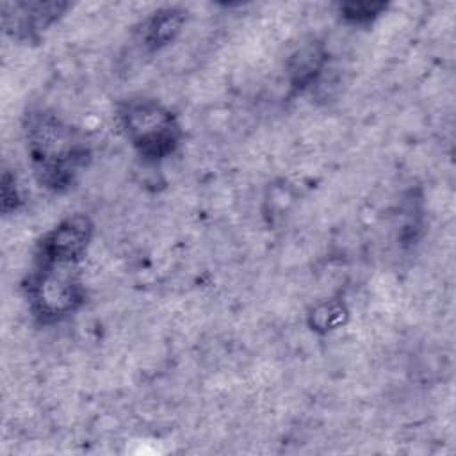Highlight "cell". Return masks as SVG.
Returning <instances> with one entry per match:
<instances>
[{
  "label": "cell",
  "instance_id": "ba28073f",
  "mask_svg": "<svg viewBox=\"0 0 456 456\" xmlns=\"http://www.w3.org/2000/svg\"><path fill=\"white\" fill-rule=\"evenodd\" d=\"M349 306L342 296H333L315 303L306 314V324L319 335L340 330L349 321Z\"/></svg>",
  "mask_w": 456,
  "mask_h": 456
},
{
  "label": "cell",
  "instance_id": "30bf717a",
  "mask_svg": "<svg viewBox=\"0 0 456 456\" xmlns=\"http://www.w3.org/2000/svg\"><path fill=\"white\" fill-rule=\"evenodd\" d=\"M23 203L21 189L16 182V176L11 175L9 171H4L2 176V210L4 214L16 212Z\"/></svg>",
  "mask_w": 456,
  "mask_h": 456
},
{
  "label": "cell",
  "instance_id": "3957f363",
  "mask_svg": "<svg viewBox=\"0 0 456 456\" xmlns=\"http://www.w3.org/2000/svg\"><path fill=\"white\" fill-rule=\"evenodd\" d=\"M21 289L32 317L41 324H55L71 317L84 306L87 297L75 264L34 262Z\"/></svg>",
  "mask_w": 456,
  "mask_h": 456
},
{
  "label": "cell",
  "instance_id": "5b68a950",
  "mask_svg": "<svg viewBox=\"0 0 456 456\" xmlns=\"http://www.w3.org/2000/svg\"><path fill=\"white\" fill-rule=\"evenodd\" d=\"M68 7V2H4V32L21 43H37Z\"/></svg>",
  "mask_w": 456,
  "mask_h": 456
},
{
  "label": "cell",
  "instance_id": "277c9868",
  "mask_svg": "<svg viewBox=\"0 0 456 456\" xmlns=\"http://www.w3.org/2000/svg\"><path fill=\"white\" fill-rule=\"evenodd\" d=\"M94 237V223L86 212H73L46 230L34 253V262L75 264L86 256Z\"/></svg>",
  "mask_w": 456,
  "mask_h": 456
},
{
  "label": "cell",
  "instance_id": "6da1fadb",
  "mask_svg": "<svg viewBox=\"0 0 456 456\" xmlns=\"http://www.w3.org/2000/svg\"><path fill=\"white\" fill-rule=\"evenodd\" d=\"M21 130L37 183L53 194L69 191L93 157L86 134L43 107L23 114Z\"/></svg>",
  "mask_w": 456,
  "mask_h": 456
},
{
  "label": "cell",
  "instance_id": "9c48e42d",
  "mask_svg": "<svg viewBox=\"0 0 456 456\" xmlns=\"http://www.w3.org/2000/svg\"><path fill=\"white\" fill-rule=\"evenodd\" d=\"M387 9H388L387 2H376V0L342 2L338 4V16L347 25L367 27V25H372Z\"/></svg>",
  "mask_w": 456,
  "mask_h": 456
},
{
  "label": "cell",
  "instance_id": "7a4b0ae2",
  "mask_svg": "<svg viewBox=\"0 0 456 456\" xmlns=\"http://www.w3.org/2000/svg\"><path fill=\"white\" fill-rule=\"evenodd\" d=\"M116 118L128 144L150 166L175 155L185 137L178 116L166 103L150 96L121 100Z\"/></svg>",
  "mask_w": 456,
  "mask_h": 456
},
{
  "label": "cell",
  "instance_id": "8992f818",
  "mask_svg": "<svg viewBox=\"0 0 456 456\" xmlns=\"http://www.w3.org/2000/svg\"><path fill=\"white\" fill-rule=\"evenodd\" d=\"M328 62V52L324 43L310 41L296 48L287 59V78L294 93H301L312 87L321 77Z\"/></svg>",
  "mask_w": 456,
  "mask_h": 456
},
{
  "label": "cell",
  "instance_id": "52a82bcc",
  "mask_svg": "<svg viewBox=\"0 0 456 456\" xmlns=\"http://www.w3.org/2000/svg\"><path fill=\"white\" fill-rule=\"evenodd\" d=\"M187 12L182 7L167 5L153 11L139 28V41L150 52H159L171 45L182 32Z\"/></svg>",
  "mask_w": 456,
  "mask_h": 456
}]
</instances>
